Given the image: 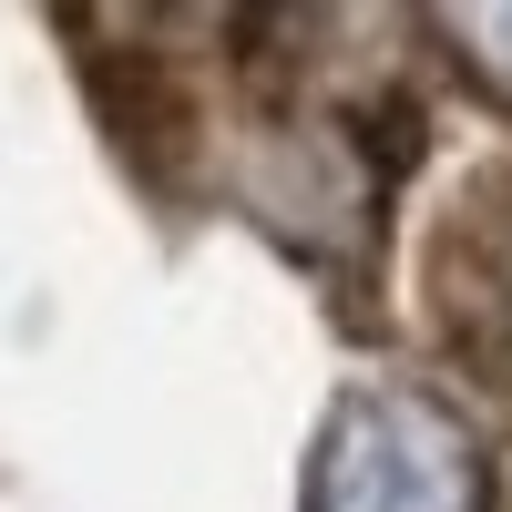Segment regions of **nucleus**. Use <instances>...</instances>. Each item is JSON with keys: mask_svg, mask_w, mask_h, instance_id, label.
Here are the masks:
<instances>
[{"mask_svg": "<svg viewBox=\"0 0 512 512\" xmlns=\"http://www.w3.org/2000/svg\"><path fill=\"white\" fill-rule=\"evenodd\" d=\"M318 512H482L472 441L420 400H369L318 461Z\"/></svg>", "mask_w": 512, "mask_h": 512, "instance_id": "f257e3e1", "label": "nucleus"}, {"mask_svg": "<svg viewBox=\"0 0 512 512\" xmlns=\"http://www.w3.org/2000/svg\"><path fill=\"white\" fill-rule=\"evenodd\" d=\"M431 287H441L451 349L472 359L482 379H502V390H512V185H482V195L451 216Z\"/></svg>", "mask_w": 512, "mask_h": 512, "instance_id": "f03ea898", "label": "nucleus"}]
</instances>
